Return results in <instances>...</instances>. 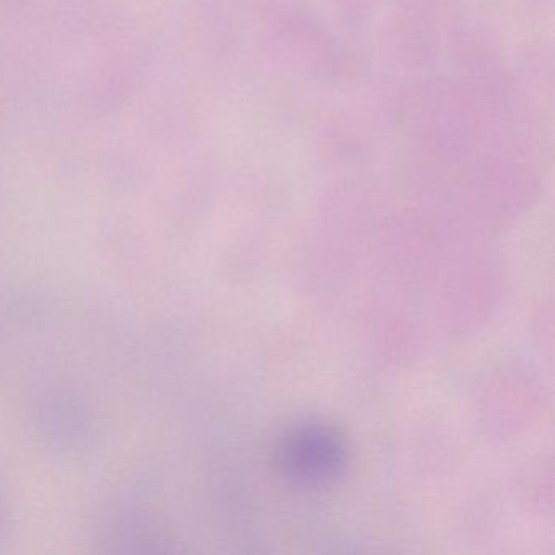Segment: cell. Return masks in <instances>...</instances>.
Segmentation results:
<instances>
[{
    "label": "cell",
    "mask_w": 555,
    "mask_h": 555,
    "mask_svg": "<svg viewBox=\"0 0 555 555\" xmlns=\"http://www.w3.org/2000/svg\"><path fill=\"white\" fill-rule=\"evenodd\" d=\"M275 466L285 479L300 486L333 482L347 466L343 435L321 422L295 425L279 441Z\"/></svg>",
    "instance_id": "obj_1"
}]
</instances>
